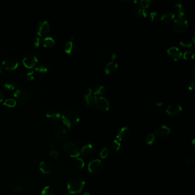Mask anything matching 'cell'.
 Instances as JSON below:
<instances>
[{"label":"cell","instance_id":"1","mask_svg":"<svg viewBox=\"0 0 195 195\" xmlns=\"http://www.w3.org/2000/svg\"><path fill=\"white\" fill-rule=\"evenodd\" d=\"M62 119L64 124L68 128H70L79 122L80 115L76 110L68 109L64 112Z\"/></svg>","mask_w":195,"mask_h":195},{"label":"cell","instance_id":"2","mask_svg":"<svg viewBox=\"0 0 195 195\" xmlns=\"http://www.w3.org/2000/svg\"><path fill=\"white\" fill-rule=\"evenodd\" d=\"M85 184V181L82 178L79 176L73 177L68 183L69 193L71 194L80 193L83 190Z\"/></svg>","mask_w":195,"mask_h":195},{"label":"cell","instance_id":"3","mask_svg":"<svg viewBox=\"0 0 195 195\" xmlns=\"http://www.w3.org/2000/svg\"><path fill=\"white\" fill-rule=\"evenodd\" d=\"M173 26L176 32L179 33H184L188 29V23L184 17H177L174 21Z\"/></svg>","mask_w":195,"mask_h":195},{"label":"cell","instance_id":"4","mask_svg":"<svg viewBox=\"0 0 195 195\" xmlns=\"http://www.w3.org/2000/svg\"><path fill=\"white\" fill-rule=\"evenodd\" d=\"M64 151L68 155L72 157L77 158L80 155V148L73 143H68L64 146Z\"/></svg>","mask_w":195,"mask_h":195},{"label":"cell","instance_id":"5","mask_svg":"<svg viewBox=\"0 0 195 195\" xmlns=\"http://www.w3.org/2000/svg\"><path fill=\"white\" fill-rule=\"evenodd\" d=\"M14 96L20 104L25 103L29 99V93L27 90L24 88L17 89L14 92Z\"/></svg>","mask_w":195,"mask_h":195},{"label":"cell","instance_id":"6","mask_svg":"<svg viewBox=\"0 0 195 195\" xmlns=\"http://www.w3.org/2000/svg\"><path fill=\"white\" fill-rule=\"evenodd\" d=\"M102 164L100 159H95L88 164V169L90 173H99L102 169Z\"/></svg>","mask_w":195,"mask_h":195},{"label":"cell","instance_id":"7","mask_svg":"<svg viewBox=\"0 0 195 195\" xmlns=\"http://www.w3.org/2000/svg\"><path fill=\"white\" fill-rule=\"evenodd\" d=\"M95 105L101 111L106 112L109 109V102L103 97H97Z\"/></svg>","mask_w":195,"mask_h":195},{"label":"cell","instance_id":"8","mask_svg":"<svg viewBox=\"0 0 195 195\" xmlns=\"http://www.w3.org/2000/svg\"><path fill=\"white\" fill-rule=\"evenodd\" d=\"M2 65L6 69L14 70L18 67V62L16 58L13 57H9L4 60L2 62Z\"/></svg>","mask_w":195,"mask_h":195},{"label":"cell","instance_id":"9","mask_svg":"<svg viewBox=\"0 0 195 195\" xmlns=\"http://www.w3.org/2000/svg\"><path fill=\"white\" fill-rule=\"evenodd\" d=\"M182 111V107L180 105L175 104L169 105L166 109V112L168 115L172 117L178 116L181 114Z\"/></svg>","mask_w":195,"mask_h":195},{"label":"cell","instance_id":"10","mask_svg":"<svg viewBox=\"0 0 195 195\" xmlns=\"http://www.w3.org/2000/svg\"><path fill=\"white\" fill-rule=\"evenodd\" d=\"M22 62L24 65L27 68H32L37 64L38 62V59L34 55H28L23 58Z\"/></svg>","mask_w":195,"mask_h":195},{"label":"cell","instance_id":"11","mask_svg":"<svg viewBox=\"0 0 195 195\" xmlns=\"http://www.w3.org/2000/svg\"><path fill=\"white\" fill-rule=\"evenodd\" d=\"M167 53L169 56L175 61L180 60L183 56L182 52L178 48L175 46L169 48L167 50Z\"/></svg>","mask_w":195,"mask_h":195},{"label":"cell","instance_id":"12","mask_svg":"<svg viewBox=\"0 0 195 195\" xmlns=\"http://www.w3.org/2000/svg\"><path fill=\"white\" fill-rule=\"evenodd\" d=\"M130 136H131L130 129L127 127H124L121 128L118 131L116 137L118 139V141H124L128 139Z\"/></svg>","mask_w":195,"mask_h":195},{"label":"cell","instance_id":"13","mask_svg":"<svg viewBox=\"0 0 195 195\" xmlns=\"http://www.w3.org/2000/svg\"><path fill=\"white\" fill-rule=\"evenodd\" d=\"M171 133V129L165 125H160L156 128L155 131V134L157 137L164 138L167 137Z\"/></svg>","mask_w":195,"mask_h":195},{"label":"cell","instance_id":"14","mask_svg":"<svg viewBox=\"0 0 195 195\" xmlns=\"http://www.w3.org/2000/svg\"><path fill=\"white\" fill-rule=\"evenodd\" d=\"M85 101L87 105L89 106H92L95 105V102L97 99L96 96L94 94L93 91L92 89H89L88 92L84 96Z\"/></svg>","mask_w":195,"mask_h":195},{"label":"cell","instance_id":"15","mask_svg":"<svg viewBox=\"0 0 195 195\" xmlns=\"http://www.w3.org/2000/svg\"><path fill=\"white\" fill-rule=\"evenodd\" d=\"M50 29L49 23L48 21L45 20L39 24L37 28V33L40 36H42L47 33Z\"/></svg>","mask_w":195,"mask_h":195},{"label":"cell","instance_id":"16","mask_svg":"<svg viewBox=\"0 0 195 195\" xmlns=\"http://www.w3.org/2000/svg\"><path fill=\"white\" fill-rule=\"evenodd\" d=\"M68 134L67 129L64 127H59L57 128L55 131V137L56 139L61 141L64 139Z\"/></svg>","mask_w":195,"mask_h":195},{"label":"cell","instance_id":"17","mask_svg":"<svg viewBox=\"0 0 195 195\" xmlns=\"http://www.w3.org/2000/svg\"><path fill=\"white\" fill-rule=\"evenodd\" d=\"M46 116L52 123H58L60 120V114L55 110H50L46 113Z\"/></svg>","mask_w":195,"mask_h":195},{"label":"cell","instance_id":"18","mask_svg":"<svg viewBox=\"0 0 195 195\" xmlns=\"http://www.w3.org/2000/svg\"><path fill=\"white\" fill-rule=\"evenodd\" d=\"M118 64L115 61H111L106 64L105 68V72L107 74H113L117 71Z\"/></svg>","mask_w":195,"mask_h":195},{"label":"cell","instance_id":"19","mask_svg":"<svg viewBox=\"0 0 195 195\" xmlns=\"http://www.w3.org/2000/svg\"><path fill=\"white\" fill-rule=\"evenodd\" d=\"M173 11H174V14L176 15L177 17H183L185 14V8L184 6L178 3L176 4L173 6Z\"/></svg>","mask_w":195,"mask_h":195},{"label":"cell","instance_id":"20","mask_svg":"<svg viewBox=\"0 0 195 195\" xmlns=\"http://www.w3.org/2000/svg\"><path fill=\"white\" fill-rule=\"evenodd\" d=\"M39 168L41 172L45 175L49 174L52 172V167L48 163L44 162H41L39 163Z\"/></svg>","mask_w":195,"mask_h":195},{"label":"cell","instance_id":"21","mask_svg":"<svg viewBox=\"0 0 195 195\" xmlns=\"http://www.w3.org/2000/svg\"><path fill=\"white\" fill-rule=\"evenodd\" d=\"M133 13L135 16L140 17V18H145L147 16V12L146 11V10L140 6L137 7L134 10Z\"/></svg>","mask_w":195,"mask_h":195},{"label":"cell","instance_id":"22","mask_svg":"<svg viewBox=\"0 0 195 195\" xmlns=\"http://www.w3.org/2000/svg\"><path fill=\"white\" fill-rule=\"evenodd\" d=\"M175 18V15L173 13L171 12H168L165 13L162 16L160 19L162 22L165 23H169L172 22L173 20Z\"/></svg>","mask_w":195,"mask_h":195},{"label":"cell","instance_id":"23","mask_svg":"<svg viewBox=\"0 0 195 195\" xmlns=\"http://www.w3.org/2000/svg\"><path fill=\"white\" fill-rule=\"evenodd\" d=\"M93 151V145L91 144H88L86 145H85L84 147L81 149V153L84 156H89Z\"/></svg>","mask_w":195,"mask_h":195},{"label":"cell","instance_id":"24","mask_svg":"<svg viewBox=\"0 0 195 195\" xmlns=\"http://www.w3.org/2000/svg\"><path fill=\"white\" fill-rule=\"evenodd\" d=\"M42 44L46 47H52L55 44V41L53 37L48 36L43 39Z\"/></svg>","mask_w":195,"mask_h":195},{"label":"cell","instance_id":"25","mask_svg":"<svg viewBox=\"0 0 195 195\" xmlns=\"http://www.w3.org/2000/svg\"><path fill=\"white\" fill-rule=\"evenodd\" d=\"M179 44L181 45L182 46L187 48H190V49H194V46L193 42H192L189 39H182L179 42Z\"/></svg>","mask_w":195,"mask_h":195},{"label":"cell","instance_id":"26","mask_svg":"<svg viewBox=\"0 0 195 195\" xmlns=\"http://www.w3.org/2000/svg\"><path fill=\"white\" fill-rule=\"evenodd\" d=\"M35 71L39 75H44L48 72V68L43 65H39L36 67Z\"/></svg>","mask_w":195,"mask_h":195},{"label":"cell","instance_id":"27","mask_svg":"<svg viewBox=\"0 0 195 195\" xmlns=\"http://www.w3.org/2000/svg\"><path fill=\"white\" fill-rule=\"evenodd\" d=\"M73 42L72 41H69L65 45V52L68 55H71L73 51Z\"/></svg>","mask_w":195,"mask_h":195},{"label":"cell","instance_id":"28","mask_svg":"<svg viewBox=\"0 0 195 195\" xmlns=\"http://www.w3.org/2000/svg\"><path fill=\"white\" fill-rule=\"evenodd\" d=\"M154 2L152 0H141L140 1V6L143 9H146L151 6Z\"/></svg>","mask_w":195,"mask_h":195},{"label":"cell","instance_id":"29","mask_svg":"<svg viewBox=\"0 0 195 195\" xmlns=\"http://www.w3.org/2000/svg\"><path fill=\"white\" fill-rule=\"evenodd\" d=\"M75 165L76 166V167L81 169H83V168L84 167V165H85V162H84V161L81 158H78V157H77L76 159V160H75Z\"/></svg>","mask_w":195,"mask_h":195},{"label":"cell","instance_id":"30","mask_svg":"<svg viewBox=\"0 0 195 195\" xmlns=\"http://www.w3.org/2000/svg\"><path fill=\"white\" fill-rule=\"evenodd\" d=\"M4 104L6 106L13 107L16 104V101L13 98H9L4 101Z\"/></svg>","mask_w":195,"mask_h":195},{"label":"cell","instance_id":"31","mask_svg":"<svg viewBox=\"0 0 195 195\" xmlns=\"http://www.w3.org/2000/svg\"><path fill=\"white\" fill-rule=\"evenodd\" d=\"M5 86L7 89H11V90H13L15 89L17 87V84L12 80H10L9 81H7L5 84Z\"/></svg>","mask_w":195,"mask_h":195},{"label":"cell","instance_id":"32","mask_svg":"<svg viewBox=\"0 0 195 195\" xmlns=\"http://www.w3.org/2000/svg\"><path fill=\"white\" fill-rule=\"evenodd\" d=\"M120 143L119 142V141H118L117 140H115L111 144V148L115 151H117L119 150V149L120 148Z\"/></svg>","mask_w":195,"mask_h":195},{"label":"cell","instance_id":"33","mask_svg":"<svg viewBox=\"0 0 195 195\" xmlns=\"http://www.w3.org/2000/svg\"><path fill=\"white\" fill-rule=\"evenodd\" d=\"M150 18H151L152 21L156 22V21H159V20L160 19V16L157 12L153 11L150 13Z\"/></svg>","mask_w":195,"mask_h":195},{"label":"cell","instance_id":"34","mask_svg":"<svg viewBox=\"0 0 195 195\" xmlns=\"http://www.w3.org/2000/svg\"><path fill=\"white\" fill-rule=\"evenodd\" d=\"M194 53L191 52H186L184 53L183 56V58L185 60H190V59H193L194 58Z\"/></svg>","mask_w":195,"mask_h":195},{"label":"cell","instance_id":"35","mask_svg":"<svg viewBox=\"0 0 195 195\" xmlns=\"http://www.w3.org/2000/svg\"><path fill=\"white\" fill-rule=\"evenodd\" d=\"M146 143L148 145H151L155 141V136L153 134H148L146 137Z\"/></svg>","mask_w":195,"mask_h":195},{"label":"cell","instance_id":"36","mask_svg":"<svg viewBox=\"0 0 195 195\" xmlns=\"http://www.w3.org/2000/svg\"><path fill=\"white\" fill-rule=\"evenodd\" d=\"M41 195H53V192L49 187H46L42 190Z\"/></svg>","mask_w":195,"mask_h":195},{"label":"cell","instance_id":"37","mask_svg":"<svg viewBox=\"0 0 195 195\" xmlns=\"http://www.w3.org/2000/svg\"><path fill=\"white\" fill-rule=\"evenodd\" d=\"M105 92V88L103 86H100V87H98L97 88L95 89L93 91V93L96 96L97 95H102Z\"/></svg>","mask_w":195,"mask_h":195},{"label":"cell","instance_id":"38","mask_svg":"<svg viewBox=\"0 0 195 195\" xmlns=\"http://www.w3.org/2000/svg\"><path fill=\"white\" fill-rule=\"evenodd\" d=\"M108 152H109L108 149L106 148H104L101 151L99 154V156L102 159H105L108 155Z\"/></svg>","mask_w":195,"mask_h":195},{"label":"cell","instance_id":"39","mask_svg":"<svg viewBox=\"0 0 195 195\" xmlns=\"http://www.w3.org/2000/svg\"><path fill=\"white\" fill-rule=\"evenodd\" d=\"M26 78L29 81L33 80L34 78V71H30L27 73L26 74Z\"/></svg>","mask_w":195,"mask_h":195},{"label":"cell","instance_id":"40","mask_svg":"<svg viewBox=\"0 0 195 195\" xmlns=\"http://www.w3.org/2000/svg\"><path fill=\"white\" fill-rule=\"evenodd\" d=\"M50 155L53 159H58V157L59 156V153L56 150H52L50 152Z\"/></svg>","mask_w":195,"mask_h":195},{"label":"cell","instance_id":"41","mask_svg":"<svg viewBox=\"0 0 195 195\" xmlns=\"http://www.w3.org/2000/svg\"><path fill=\"white\" fill-rule=\"evenodd\" d=\"M33 43L34 45H35V46L37 48V47H39V44H40V39H39V37H36L33 40Z\"/></svg>","mask_w":195,"mask_h":195},{"label":"cell","instance_id":"42","mask_svg":"<svg viewBox=\"0 0 195 195\" xmlns=\"http://www.w3.org/2000/svg\"><path fill=\"white\" fill-rule=\"evenodd\" d=\"M194 162H195L194 159H189L187 162H186V165L187 166H190V165H193L194 164Z\"/></svg>","mask_w":195,"mask_h":195},{"label":"cell","instance_id":"43","mask_svg":"<svg viewBox=\"0 0 195 195\" xmlns=\"http://www.w3.org/2000/svg\"><path fill=\"white\" fill-rule=\"evenodd\" d=\"M21 190H22V188L19 186H17L13 189V191L15 192H21Z\"/></svg>","mask_w":195,"mask_h":195},{"label":"cell","instance_id":"44","mask_svg":"<svg viewBox=\"0 0 195 195\" xmlns=\"http://www.w3.org/2000/svg\"><path fill=\"white\" fill-rule=\"evenodd\" d=\"M194 86H195V83H194V81H192L190 83V86H188V89L190 90H192L194 88Z\"/></svg>","mask_w":195,"mask_h":195},{"label":"cell","instance_id":"45","mask_svg":"<svg viewBox=\"0 0 195 195\" xmlns=\"http://www.w3.org/2000/svg\"><path fill=\"white\" fill-rule=\"evenodd\" d=\"M4 94L3 92L1 90H0V101H2L4 100Z\"/></svg>","mask_w":195,"mask_h":195},{"label":"cell","instance_id":"46","mask_svg":"<svg viewBox=\"0 0 195 195\" xmlns=\"http://www.w3.org/2000/svg\"><path fill=\"white\" fill-rule=\"evenodd\" d=\"M192 77H193V79L194 80V79H195V66H193V68H192Z\"/></svg>","mask_w":195,"mask_h":195},{"label":"cell","instance_id":"47","mask_svg":"<svg viewBox=\"0 0 195 195\" xmlns=\"http://www.w3.org/2000/svg\"><path fill=\"white\" fill-rule=\"evenodd\" d=\"M163 105H164V103L162 102H157L156 104V106H159V107H161Z\"/></svg>","mask_w":195,"mask_h":195},{"label":"cell","instance_id":"48","mask_svg":"<svg viewBox=\"0 0 195 195\" xmlns=\"http://www.w3.org/2000/svg\"><path fill=\"white\" fill-rule=\"evenodd\" d=\"M116 57H117V56L116 54H115V53L112 54L111 57L112 61H115V60L116 58Z\"/></svg>","mask_w":195,"mask_h":195},{"label":"cell","instance_id":"49","mask_svg":"<svg viewBox=\"0 0 195 195\" xmlns=\"http://www.w3.org/2000/svg\"><path fill=\"white\" fill-rule=\"evenodd\" d=\"M84 195H90V193H89L88 192H86V193H84Z\"/></svg>","mask_w":195,"mask_h":195},{"label":"cell","instance_id":"50","mask_svg":"<svg viewBox=\"0 0 195 195\" xmlns=\"http://www.w3.org/2000/svg\"><path fill=\"white\" fill-rule=\"evenodd\" d=\"M2 68L0 66V73L2 72Z\"/></svg>","mask_w":195,"mask_h":195},{"label":"cell","instance_id":"51","mask_svg":"<svg viewBox=\"0 0 195 195\" xmlns=\"http://www.w3.org/2000/svg\"></svg>","mask_w":195,"mask_h":195}]
</instances>
